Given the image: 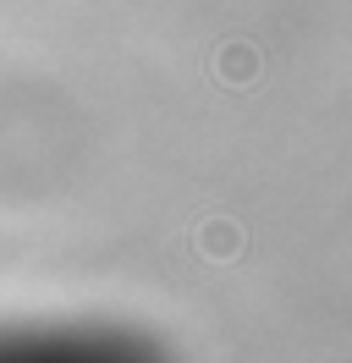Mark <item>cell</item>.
Returning <instances> with one entry per match:
<instances>
[{"label": "cell", "instance_id": "obj_1", "mask_svg": "<svg viewBox=\"0 0 352 363\" xmlns=\"http://www.w3.org/2000/svg\"><path fill=\"white\" fill-rule=\"evenodd\" d=\"M237 248H242L237 226H209V231H204V253H209V259H231Z\"/></svg>", "mask_w": 352, "mask_h": 363}]
</instances>
